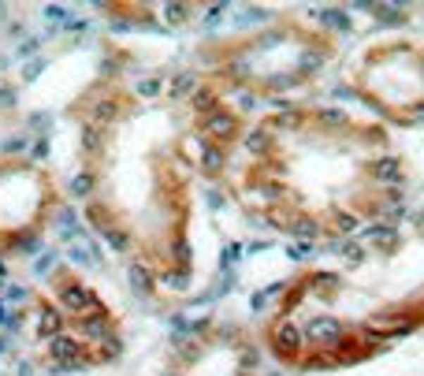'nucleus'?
Instances as JSON below:
<instances>
[{"instance_id": "obj_3", "label": "nucleus", "mask_w": 424, "mask_h": 376, "mask_svg": "<svg viewBox=\"0 0 424 376\" xmlns=\"http://www.w3.org/2000/svg\"><path fill=\"white\" fill-rule=\"evenodd\" d=\"M197 134H201L205 142H212V146H223V149H227L231 142H238L246 131H242V120H238L227 105H220V108H212L208 115L197 120Z\"/></svg>"}, {"instance_id": "obj_4", "label": "nucleus", "mask_w": 424, "mask_h": 376, "mask_svg": "<svg viewBox=\"0 0 424 376\" xmlns=\"http://www.w3.org/2000/svg\"><path fill=\"white\" fill-rule=\"evenodd\" d=\"M368 179H373L380 190L399 194V187L406 183V164L399 157H376V161H368Z\"/></svg>"}, {"instance_id": "obj_5", "label": "nucleus", "mask_w": 424, "mask_h": 376, "mask_svg": "<svg viewBox=\"0 0 424 376\" xmlns=\"http://www.w3.org/2000/svg\"><path fill=\"white\" fill-rule=\"evenodd\" d=\"M71 190L78 194V198H89V194H94V172H82V175H75Z\"/></svg>"}, {"instance_id": "obj_2", "label": "nucleus", "mask_w": 424, "mask_h": 376, "mask_svg": "<svg viewBox=\"0 0 424 376\" xmlns=\"http://www.w3.org/2000/svg\"><path fill=\"white\" fill-rule=\"evenodd\" d=\"M268 343L272 350L280 354L283 361H290V365H306V358H309V343H306V324H298L294 317H280L272 324V332H268Z\"/></svg>"}, {"instance_id": "obj_1", "label": "nucleus", "mask_w": 424, "mask_h": 376, "mask_svg": "<svg viewBox=\"0 0 424 376\" xmlns=\"http://www.w3.org/2000/svg\"><path fill=\"white\" fill-rule=\"evenodd\" d=\"M306 343L313 354H324L328 365H335V354L350 343V324L335 313H313L306 324Z\"/></svg>"}]
</instances>
